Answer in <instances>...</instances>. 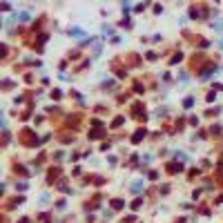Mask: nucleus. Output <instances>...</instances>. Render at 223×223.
Segmentation results:
<instances>
[{
    "label": "nucleus",
    "instance_id": "nucleus-1",
    "mask_svg": "<svg viewBox=\"0 0 223 223\" xmlns=\"http://www.w3.org/2000/svg\"><path fill=\"white\" fill-rule=\"evenodd\" d=\"M143 136H145V129H138V132H136V134L132 136V141H134V143H138V141H141Z\"/></svg>",
    "mask_w": 223,
    "mask_h": 223
},
{
    "label": "nucleus",
    "instance_id": "nucleus-2",
    "mask_svg": "<svg viewBox=\"0 0 223 223\" xmlns=\"http://www.w3.org/2000/svg\"><path fill=\"white\" fill-rule=\"evenodd\" d=\"M141 190H143V183H141V181H136V183L132 185V192H136V194H138Z\"/></svg>",
    "mask_w": 223,
    "mask_h": 223
},
{
    "label": "nucleus",
    "instance_id": "nucleus-3",
    "mask_svg": "<svg viewBox=\"0 0 223 223\" xmlns=\"http://www.w3.org/2000/svg\"><path fill=\"white\" fill-rule=\"evenodd\" d=\"M112 205H114V208H123V201L116 199V201H112Z\"/></svg>",
    "mask_w": 223,
    "mask_h": 223
}]
</instances>
